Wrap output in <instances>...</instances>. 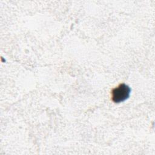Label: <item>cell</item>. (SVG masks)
Here are the masks:
<instances>
[{"mask_svg":"<svg viewBox=\"0 0 155 155\" xmlns=\"http://www.w3.org/2000/svg\"><path fill=\"white\" fill-rule=\"evenodd\" d=\"M130 88L125 84H120L112 89L111 100L114 103H120L127 100L130 96Z\"/></svg>","mask_w":155,"mask_h":155,"instance_id":"obj_1","label":"cell"}]
</instances>
